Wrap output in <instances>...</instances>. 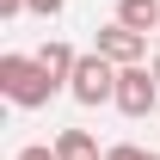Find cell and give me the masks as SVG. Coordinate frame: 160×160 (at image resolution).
I'll use <instances>...</instances> for the list:
<instances>
[{
	"mask_svg": "<svg viewBox=\"0 0 160 160\" xmlns=\"http://www.w3.org/2000/svg\"><path fill=\"white\" fill-rule=\"evenodd\" d=\"M37 62H43V68H49V80H56V86H68V80H74V43H62V37H49V43H43V49H37Z\"/></svg>",
	"mask_w": 160,
	"mask_h": 160,
	"instance_id": "cell-6",
	"label": "cell"
},
{
	"mask_svg": "<svg viewBox=\"0 0 160 160\" xmlns=\"http://www.w3.org/2000/svg\"><path fill=\"white\" fill-rule=\"evenodd\" d=\"M154 105H160L154 68H123V74H117V111H123V117H148Z\"/></svg>",
	"mask_w": 160,
	"mask_h": 160,
	"instance_id": "cell-3",
	"label": "cell"
},
{
	"mask_svg": "<svg viewBox=\"0 0 160 160\" xmlns=\"http://www.w3.org/2000/svg\"><path fill=\"white\" fill-rule=\"evenodd\" d=\"M25 12V0H0V19H19Z\"/></svg>",
	"mask_w": 160,
	"mask_h": 160,
	"instance_id": "cell-11",
	"label": "cell"
},
{
	"mask_svg": "<svg viewBox=\"0 0 160 160\" xmlns=\"http://www.w3.org/2000/svg\"><path fill=\"white\" fill-rule=\"evenodd\" d=\"M62 6H68V0H25V12H37V19H56Z\"/></svg>",
	"mask_w": 160,
	"mask_h": 160,
	"instance_id": "cell-9",
	"label": "cell"
},
{
	"mask_svg": "<svg viewBox=\"0 0 160 160\" xmlns=\"http://www.w3.org/2000/svg\"><path fill=\"white\" fill-rule=\"evenodd\" d=\"M56 160H99V142L86 129H62L56 136Z\"/></svg>",
	"mask_w": 160,
	"mask_h": 160,
	"instance_id": "cell-7",
	"label": "cell"
},
{
	"mask_svg": "<svg viewBox=\"0 0 160 160\" xmlns=\"http://www.w3.org/2000/svg\"><path fill=\"white\" fill-rule=\"evenodd\" d=\"M12 160H56V148H43V142H31V148H19Z\"/></svg>",
	"mask_w": 160,
	"mask_h": 160,
	"instance_id": "cell-10",
	"label": "cell"
},
{
	"mask_svg": "<svg viewBox=\"0 0 160 160\" xmlns=\"http://www.w3.org/2000/svg\"><path fill=\"white\" fill-rule=\"evenodd\" d=\"M117 62H105L99 49H86V56L74 62V80H68V92H74V105H86V111H92V105H117Z\"/></svg>",
	"mask_w": 160,
	"mask_h": 160,
	"instance_id": "cell-2",
	"label": "cell"
},
{
	"mask_svg": "<svg viewBox=\"0 0 160 160\" xmlns=\"http://www.w3.org/2000/svg\"><path fill=\"white\" fill-rule=\"evenodd\" d=\"M99 160H105V154H99Z\"/></svg>",
	"mask_w": 160,
	"mask_h": 160,
	"instance_id": "cell-13",
	"label": "cell"
},
{
	"mask_svg": "<svg viewBox=\"0 0 160 160\" xmlns=\"http://www.w3.org/2000/svg\"><path fill=\"white\" fill-rule=\"evenodd\" d=\"M0 92L19 105V111H43L62 86L49 80V68H43L37 56H19V49H12V56H0Z\"/></svg>",
	"mask_w": 160,
	"mask_h": 160,
	"instance_id": "cell-1",
	"label": "cell"
},
{
	"mask_svg": "<svg viewBox=\"0 0 160 160\" xmlns=\"http://www.w3.org/2000/svg\"><path fill=\"white\" fill-rule=\"evenodd\" d=\"M105 160H160V154H148V148H136V142H117V148H105Z\"/></svg>",
	"mask_w": 160,
	"mask_h": 160,
	"instance_id": "cell-8",
	"label": "cell"
},
{
	"mask_svg": "<svg viewBox=\"0 0 160 160\" xmlns=\"http://www.w3.org/2000/svg\"><path fill=\"white\" fill-rule=\"evenodd\" d=\"M92 49H99L105 62H117V68H142V56H148V37H136V31H123V25L111 19L99 37H92Z\"/></svg>",
	"mask_w": 160,
	"mask_h": 160,
	"instance_id": "cell-4",
	"label": "cell"
},
{
	"mask_svg": "<svg viewBox=\"0 0 160 160\" xmlns=\"http://www.w3.org/2000/svg\"><path fill=\"white\" fill-rule=\"evenodd\" d=\"M154 80H160V56H154Z\"/></svg>",
	"mask_w": 160,
	"mask_h": 160,
	"instance_id": "cell-12",
	"label": "cell"
},
{
	"mask_svg": "<svg viewBox=\"0 0 160 160\" xmlns=\"http://www.w3.org/2000/svg\"><path fill=\"white\" fill-rule=\"evenodd\" d=\"M117 25H123V31H136V37L160 31V0H117Z\"/></svg>",
	"mask_w": 160,
	"mask_h": 160,
	"instance_id": "cell-5",
	"label": "cell"
}]
</instances>
